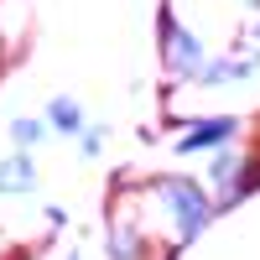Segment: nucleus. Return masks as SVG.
<instances>
[{
    "instance_id": "f257e3e1",
    "label": "nucleus",
    "mask_w": 260,
    "mask_h": 260,
    "mask_svg": "<svg viewBox=\"0 0 260 260\" xmlns=\"http://www.w3.org/2000/svg\"><path fill=\"white\" fill-rule=\"evenodd\" d=\"M151 192H156V203L167 208V219L177 224V245H192L198 229L213 219V203L198 192V182H187V177H156Z\"/></svg>"
},
{
    "instance_id": "f03ea898",
    "label": "nucleus",
    "mask_w": 260,
    "mask_h": 260,
    "mask_svg": "<svg viewBox=\"0 0 260 260\" xmlns=\"http://www.w3.org/2000/svg\"><path fill=\"white\" fill-rule=\"evenodd\" d=\"M198 62H203V42L182 26H172V16H167V68L172 73H198Z\"/></svg>"
},
{
    "instance_id": "7ed1b4c3",
    "label": "nucleus",
    "mask_w": 260,
    "mask_h": 260,
    "mask_svg": "<svg viewBox=\"0 0 260 260\" xmlns=\"http://www.w3.org/2000/svg\"><path fill=\"white\" fill-rule=\"evenodd\" d=\"M234 130H240V120H229V115H219V120H208V125H192L187 136L177 141V151H203V146H219V141H229Z\"/></svg>"
},
{
    "instance_id": "20e7f679",
    "label": "nucleus",
    "mask_w": 260,
    "mask_h": 260,
    "mask_svg": "<svg viewBox=\"0 0 260 260\" xmlns=\"http://www.w3.org/2000/svg\"><path fill=\"white\" fill-rule=\"evenodd\" d=\"M37 187V161L26 151H16L11 161H0V192H31Z\"/></svg>"
},
{
    "instance_id": "39448f33",
    "label": "nucleus",
    "mask_w": 260,
    "mask_h": 260,
    "mask_svg": "<svg viewBox=\"0 0 260 260\" xmlns=\"http://www.w3.org/2000/svg\"><path fill=\"white\" fill-rule=\"evenodd\" d=\"M47 115H52L57 130H68V136H78V130H83V110H78V99H68V94H57Z\"/></svg>"
},
{
    "instance_id": "423d86ee",
    "label": "nucleus",
    "mask_w": 260,
    "mask_h": 260,
    "mask_svg": "<svg viewBox=\"0 0 260 260\" xmlns=\"http://www.w3.org/2000/svg\"><path fill=\"white\" fill-rule=\"evenodd\" d=\"M11 136H16L21 146H37L42 136H47V125H42V120H31V115H26V120H16V125H11Z\"/></svg>"
},
{
    "instance_id": "0eeeda50",
    "label": "nucleus",
    "mask_w": 260,
    "mask_h": 260,
    "mask_svg": "<svg viewBox=\"0 0 260 260\" xmlns=\"http://www.w3.org/2000/svg\"><path fill=\"white\" fill-rule=\"evenodd\" d=\"M234 73H250V62H234V57H229V62H213L198 83H224V78H234Z\"/></svg>"
},
{
    "instance_id": "6e6552de",
    "label": "nucleus",
    "mask_w": 260,
    "mask_h": 260,
    "mask_svg": "<svg viewBox=\"0 0 260 260\" xmlns=\"http://www.w3.org/2000/svg\"><path fill=\"white\" fill-rule=\"evenodd\" d=\"M213 177L229 182V177H234V156H219V161H213Z\"/></svg>"
},
{
    "instance_id": "1a4fd4ad",
    "label": "nucleus",
    "mask_w": 260,
    "mask_h": 260,
    "mask_svg": "<svg viewBox=\"0 0 260 260\" xmlns=\"http://www.w3.org/2000/svg\"><path fill=\"white\" fill-rule=\"evenodd\" d=\"M68 260H78V255H68Z\"/></svg>"
}]
</instances>
